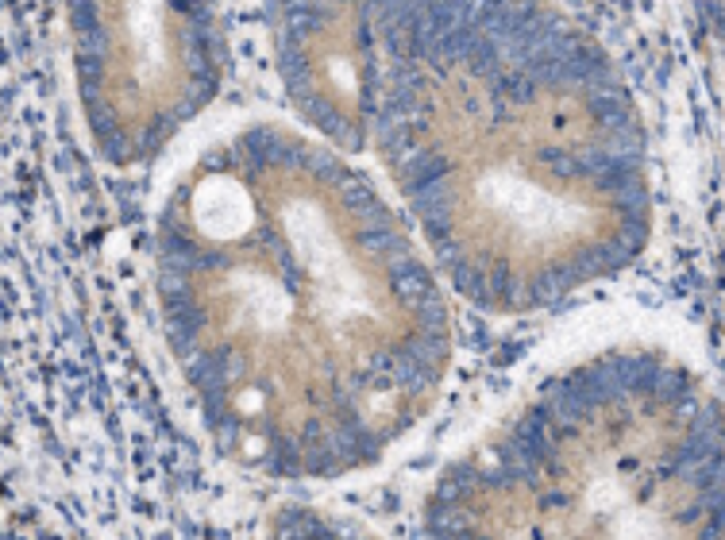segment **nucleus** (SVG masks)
Masks as SVG:
<instances>
[{
	"label": "nucleus",
	"mask_w": 725,
	"mask_h": 540,
	"mask_svg": "<svg viewBox=\"0 0 725 540\" xmlns=\"http://www.w3.org/2000/svg\"><path fill=\"white\" fill-rule=\"evenodd\" d=\"M274 66L316 139L378 158L478 309H548L645 251L641 108L548 0H274Z\"/></svg>",
	"instance_id": "nucleus-1"
},
{
	"label": "nucleus",
	"mask_w": 725,
	"mask_h": 540,
	"mask_svg": "<svg viewBox=\"0 0 725 540\" xmlns=\"http://www.w3.org/2000/svg\"><path fill=\"white\" fill-rule=\"evenodd\" d=\"M428 540H721V417L691 367L613 348L436 478Z\"/></svg>",
	"instance_id": "nucleus-3"
},
{
	"label": "nucleus",
	"mask_w": 725,
	"mask_h": 540,
	"mask_svg": "<svg viewBox=\"0 0 725 540\" xmlns=\"http://www.w3.org/2000/svg\"><path fill=\"white\" fill-rule=\"evenodd\" d=\"M166 343L236 463L328 483L433 409L451 309L398 208L340 151L248 124L181 170L155 224Z\"/></svg>",
	"instance_id": "nucleus-2"
},
{
	"label": "nucleus",
	"mask_w": 725,
	"mask_h": 540,
	"mask_svg": "<svg viewBox=\"0 0 725 540\" xmlns=\"http://www.w3.org/2000/svg\"><path fill=\"white\" fill-rule=\"evenodd\" d=\"M270 540H375V536L355 529V525H348V521H340V518H328L325 510L286 506L274 518Z\"/></svg>",
	"instance_id": "nucleus-5"
},
{
	"label": "nucleus",
	"mask_w": 725,
	"mask_h": 540,
	"mask_svg": "<svg viewBox=\"0 0 725 540\" xmlns=\"http://www.w3.org/2000/svg\"><path fill=\"white\" fill-rule=\"evenodd\" d=\"M70 43L81 116L113 166L158 158L224 78L216 0H70Z\"/></svg>",
	"instance_id": "nucleus-4"
}]
</instances>
